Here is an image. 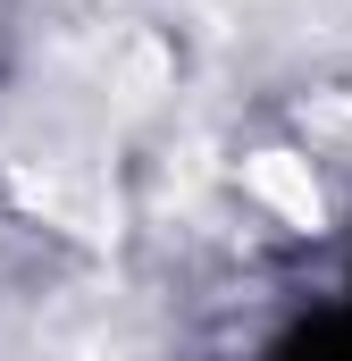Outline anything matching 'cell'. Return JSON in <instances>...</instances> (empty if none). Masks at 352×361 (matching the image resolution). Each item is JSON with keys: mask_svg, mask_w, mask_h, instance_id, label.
<instances>
[{"mask_svg": "<svg viewBox=\"0 0 352 361\" xmlns=\"http://www.w3.org/2000/svg\"><path fill=\"white\" fill-rule=\"evenodd\" d=\"M8 193L25 202V210H42L51 227H68V235H84V244H109L118 235V202L101 193V185H84V177H59V169H17L8 177Z\"/></svg>", "mask_w": 352, "mask_h": 361, "instance_id": "cell-1", "label": "cell"}, {"mask_svg": "<svg viewBox=\"0 0 352 361\" xmlns=\"http://www.w3.org/2000/svg\"><path fill=\"white\" fill-rule=\"evenodd\" d=\"M244 185L260 193L285 227H319V210H327V202H319V185H310V160H294V152H260V160L244 169Z\"/></svg>", "mask_w": 352, "mask_h": 361, "instance_id": "cell-2", "label": "cell"}]
</instances>
